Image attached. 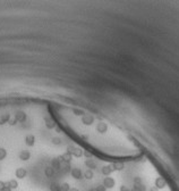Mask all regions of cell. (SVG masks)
Wrapping results in <instances>:
<instances>
[{"instance_id": "1", "label": "cell", "mask_w": 179, "mask_h": 191, "mask_svg": "<svg viewBox=\"0 0 179 191\" xmlns=\"http://www.w3.org/2000/svg\"><path fill=\"white\" fill-rule=\"evenodd\" d=\"M67 151H68L73 157H76V158H81V157H83V152H84V150H82V149L78 148V147L72 146V145L67 147Z\"/></svg>"}, {"instance_id": "2", "label": "cell", "mask_w": 179, "mask_h": 191, "mask_svg": "<svg viewBox=\"0 0 179 191\" xmlns=\"http://www.w3.org/2000/svg\"><path fill=\"white\" fill-rule=\"evenodd\" d=\"M102 184L104 185L107 189H114L116 187V180L114 178H111V175H109V176H105L103 179Z\"/></svg>"}, {"instance_id": "3", "label": "cell", "mask_w": 179, "mask_h": 191, "mask_svg": "<svg viewBox=\"0 0 179 191\" xmlns=\"http://www.w3.org/2000/svg\"><path fill=\"white\" fill-rule=\"evenodd\" d=\"M70 175L74 178L75 180H82V179H83V172H82L81 169H78V167L72 169V171H70Z\"/></svg>"}, {"instance_id": "4", "label": "cell", "mask_w": 179, "mask_h": 191, "mask_svg": "<svg viewBox=\"0 0 179 191\" xmlns=\"http://www.w3.org/2000/svg\"><path fill=\"white\" fill-rule=\"evenodd\" d=\"M154 187L157 188V189H164L166 187H167V182H166V180L163 179V178H157L155 179V181H154Z\"/></svg>"}, {"instance_id": "5", "label": "cell", "mask_w": 179, "mask_h": 191, "mask_svg": "<svg viewBox=\"0 0 179 191\" xmlns=\"http://www.w3.org/2000/svg\"><path fill=\"white\" fill-rule=\"evenodd\" d=\"M57 158L59 159L61 163H67V164H70V162H72V159H73V156L68 152V151H66V152H63V155H60V156H58Z\"/></svg>"}, {"instance_id": "6", "label": "cell", "mask_w": 179, "mask_h": 191, "mask_svg": "<svg viewBox=\"0 0 179 191\" xmlns=\"http://www.w3.org/2000/svg\"><path fill=\"white\" fill-rule=\"evenodd\" d=\"M26 175H27V171L25 169H23V167H20V169H17L15 171V176L18 180H23L24 178H26Z\"/></svg>"}, {"instance_id": "7", "label": "cell", "mask_w": 179, "mask_h": 191, "mask_svg": "<svg viewBox=\"0 0 179 191\" xmlns=\"http://www.w3.org/2000/svg\"><path fill=\"white\" fill-rule=\"evenodd\" d=\"M82 123L84 125H92L94 123V117L90 114H85L84 116L82 117Z\"/></svg>"}, {"instance_id": "8", "label": "cell", "mask_w": 179, "mask_h": 191, "mask_svg": "<svg viewBox=\"0 0 179 191\" xmlns=\"http://www.w3.org/2000/svg\"><path fill=\"white\" fill-rule=\"evenodd\" d=\"M85 166L88 169V170H95L96 167H98V164H96V162L95 160H93V159H91V158H87L86 160H85Z\"/></svg>"}, {"instance_id": "9", "label": "cell", "mask_w": 179, "mask_h": 191, "mask_svg": "<svg viewBox=\"0 0 179 191\" xmlns=\"http://www.w3.org/2000/svg\"><path fill=\"white\" fill-rule=\"evenodd\" d=\"M25 143H26V146H29V147H33V146L35 145V137H34L33 134H27V136L25 137Z\"/></svg>"}, {"instance_id": "10", "label": "cell", "mask_w": 179, "mask_h": 191, "mask_svg": "<svg viewBox=\"0 0 179 191\" xmlns=\"http://www.w3.org/2000/svg\"><path fill=\"white\" fill-rule=\"evenodd\" d=\"M15 119L17 121V122H20V123H23V122H25L26 121V114L24 113V112H17L16 114H15Z\"/></svg>"}, {"instance_id": "11", "label": "cell", "mask_w": 179, "mask_h": 191, "mask_svg": "<svg viewBox=\"0 0 179 191\" xmlns=\"http://www.w3.org/2000/svg\"><path fill=\"white\" fill-rule=\"evenodd\" d=\"M96 131H98L99 133H105V132L108 131V125H107V123H104V122L98 123V125H96Z\"/></svg>"}, {"instance_id": "12", "label": "cell", "mask_w": 179, "mask_h": 191, "mask_svg": "<svg viewBox=\"0 0 179 191\" xmlns=\"http://www.w3.org/2000/svg\"><path fill=\"white\" fill-rule=\"evenodd\" d=\"M112 172H114V169H112L111 165H105V166L102 167V170H101L102 175H104V176H109V175H111Z\"/></svg>"}, {"instance_id": "13", "label": "cell", "mask_w": 179, "mask_h": 191, "mask_svg": "<svg viewBox=\"0 0 179 191\" xmlns=\"http://www.w3.org/2000/svg\"><path fill=\"white\" fill-rule=\"evenodd\" d=\"M31 158V152L29 150H22L20 152V159L23 160V162H26Z\"/></svg>"}, {"instance_id": "14", "label": "cell", "mask_w": 179, "mask_h": 191, "mask_svg": "<svg viewBox=\"0 0 179 191\" xmlns=\"http://www.w3.org/2000/svg\"><path fill=\"white\" fill-rule=\"evenodd\" d=\"M112 169L114 171H117V172H119V171H123L125 169V164L123 163V162H115L112 165Z\"/></svg>"}, {"instance_id": "15", "label": "cell", "mask_w": 179, "mask_h": 191, "mask_svg": "<svg viewBox=\"0 0 179 191\" xmlns=\"http://www.w3.org/2000/svg\"><path fill=\"white\" fill-rule=\"evenodd\" d=\"M44 175L47 178H52L53 175H54V169H53L52 166H47L44 169Z\"/></svg>"}, {"instance_id": "16", "label": "cell", "mask_w": 179, "mask_h": 191, "mask_svg": "<svg viewBox=\"0 0 179 191\" xmlns=\"http://www.w3.org/2000/svg\"><path fill=\"white\" fill-rule=\"evenodd\" d=\"M6 183H7V187H9L11 190H15V189L18 188V182L15 180V179H11V180H9L8 182H6Z\"/></svg>"}, {"instance_id": "17", "label": "cell", "mask_w": 179, "mask_h": 191, "mask_svg": "<svg viewBox=\"0 0 179 191\" xmlns=\"http://www.w3.org/2000/svg\"><path fill=\"white\" fill-rule=\"evenodd\" d=\"M83 176H84V179H86V180H92V179L94 178V172L92 170H88V169H87V170L83 173Z\"/></svg>"}, {"instance_id": "18", "label": "cell", "mask_w": 179, "mask_h": 191, "mask_svg": "<svg viewBox=\"0 0 179 191\" xmlns=\"http://www.w3.org/2000/svg\"><path fill=\"white\" fill-rule=\"evenodd\" d=\"M51 166H52L54 170H60V169H61V162H60L58 158L52 159V162H51Z\"/></svg>"}, {"instance_id": "19", "label": "cell", "mask_w": 179, "mask_h": 191, "mask_svg": "<svg viewBox=\"0 0 179 191\" xmlns=\"http://www.w3.org/2000/svg\"><path fill=\"white\" fill-rule=\"evenodd\" d=\"M9 119H10V115H9V114H5V115H2V116L0 117V125L8 123Z\"/></svg>"}, {"instance_id": "20", "label": "cell", "mask_w": 179, "mask_h": 191, "mask_svg": "<svg viewBox=\"0 0 179 191\" xmlns=\"http://www.w3.org/2000/svg\"><path fill=\"white\" fill-rule=\"evenodd\" d=\"M49 189H50V191H60V184L57 183V182H52L50 184Z\"/></svg>"}, {"instance_id": "21", "label": "cell", "mask_w": 179, "mask_h": 191, "mask_svg": "<svg viewBox=\"0 0 179 191\" xmlns=\"http://www.w3.org/2000/svg\"><path fill=\"white\" fill-rule=\"evenodd\" d=\"M45 126L51 130V129H54V127H56V123H54L53 121H51V119H45Z\"/></svg>"}, {"instance_id": "22", "label": "cell", "mask_w": 179, "mask_h": 191, "mask_svg": "<svg viewBox=\"0 0 179 191\" xmlns=\"http://www.w3.org/2000/svg\"><path fill=\"white\" fill-rule=\"evenodd\" d=\"M61 138H59V137H54V138L51 139V142H52V145L54 146H59V145H61Z\"/></svg>"}, {"instance_id": "23", "label": "cell", "mask_w": 179, "mask_h": 191, "mask_svg": "<svg viewBox=\"0 0 179 191\" xmlns=\"http://www.w3.org/2000/svg\"><path fill=\"white\" fill-rule=\"evenodd\" d=\"M70 190V185L67 182H63V184H60V191H69Z\"/></svg>"}, {"instance_id": "24", "label": "cell", "mask_w": 179, "mask_h": 191, "mask_svg": "<svg viewBox=\"0 0 179 191\" xmlns=\"http://www.w3.org/2000/svg\"><path fill=\"white\" fill-rule=\"evenodd\" d=\"M6 157H7V150L5 148H0V160H3Z\"/></svg>"}, {"instance_id": "25", "label": "cell", "mask_w": 179, "mask_h": 191, "mask_svg": "<svg viewBox=\"0 0 179 191\" xmlns=\"http://www.w3.org/2000/svg\"><path fill=\"white\" fill-rule=\"evenodd\" d=\"M74 114L76 115V116H82V117L85 115L84 110H82V109H77V108H75L74 109Z\"/></svg>"}, {"instance_id": "26", "label": "cell", "mask_w": 179, "mask_h": 191, "mask_svg": "<svg viewBox=\"0 0 179 191\" xmlns=\"http://www.w3.org/2000/svg\"><path fill=\"white\" fill-rule=\"evenodd\" d=\"M94 189H95V191H107V190H108V189L105 188L103 184H99V185H96Z\"/></svg>"}, {"instance_id": "27", "label": "cell", "mask_w": 179, "mask_h": 191, "mask_svg": "<svg viewBox=\"0 0 179 191\" xmlns=\"http://www.w3.org/2000/svg\"><path fill=\"white\" fill-rule=\"evenodd\" d=\"M6 187H7V183H6L5 181L0 180V191H2L5 188H6Z\"/></svg>"}, {"instance_id": "28", "label": "cell", "mask_w": 179, "mask_h": 191, "mask_svg": "<svg viewBox=\"0 0 179 191\" xmlns=\"http://www.w3.org/2000/svg\"><path fill=\"white\" fill-rule=\"evenodd\" d=\"M83 156H84V157H86V158H91V157H92V154H91L90 151H86V150H84V152H83Z\"/></svg>"}, {"instance_id": "29", "label": "cell", "mask_w": 179, "mask_h": 191, "mask_svg": "<svg viewBox=\"0 0 179 191\" xmlns=\"http://www.w3.org/2000/svg\"><path fill=\"white\" fill-rule=\"evenodd\" d=\"M16 123H17V121L15 119V117H14V118H10V119L8 121V124H9V125H16Z\"/></svg>"}, {"instance_id": "30", "label": "cell", "mask_w": 179, "mask_h": 191, "mask_svg": "<svg viewBox=\"0 0 179 191\" xmlns=\"http://www.w3.org/2000/svg\"><path fill=\"white\" fill-rule=\"evenodd\" d=\"M2 191H13V190H11L9 187H6V188H5V189H3Z\"/></svg>"}, {"instance_id": "31", "label": "cell", "mask_w": 179, "mask_h": 191, "mask_svg": "<svg viewBox=\"0 0 179 191\" xmlns=\"http://www.w3.org/2000/svg\"><path fill=\"white\" fill-rule=\"evenodd\" d=\"M69 191H79V190H78L77 188H75V187H74V188H70V190H69Z\"/></svg>"}, {"instance_id": "32", "label": "cell", "mask_w": 179, "mask_h": 191, "mask_svg": "<svg viewBox=\"0 0 179 191\" xmlns=\"http://www.w3.org/2000/svg\"><path fill=\"white\" fill-rule=\"evenodd\" d=\"M88 191H95V189H91V190H88Z\"/></svg>"}]
</instances>
